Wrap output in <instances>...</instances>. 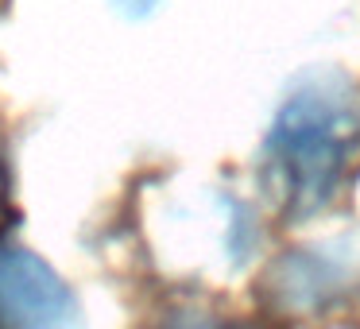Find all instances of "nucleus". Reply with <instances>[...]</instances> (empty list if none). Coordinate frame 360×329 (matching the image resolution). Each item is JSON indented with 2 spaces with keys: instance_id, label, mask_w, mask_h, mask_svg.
<instances>
[{
  "instance_id": "6",
  "label": "nucleus",
  "mask_w": 360,
  "mask_h": 329,
  "mask_svg": "<svg viewBox=\"0 0 360 329\" xmlns=\"http://www.w3.org/2000/svg\"><path fill=\"white\" fill-rule=\"evenodd\" d=\"M4 202H8V171H4V159H0V213H4Z\"/></svg>"
},
{
  "instance_id": "7",
  "label": "nucleus",
  "mask_w": 360,
  "mask_h": 329,
  "mask_svg": "<svg viewBox=\"0 0 360 329\" xmlns=\"http://www.w3.org/2000/svg\"><path fill=\"white\" fill-rule=\"evenodd\" d=\"M4 4H8V0H0V12H4Z\"/></svg>"
},
{
  "instance_id": "1",
  "label": "nucleus",
  "mask_w": 360,
  "mask_h": 329,
  "mask_svg": "<svg viewBox=\"0 0 360 329\" xmlns=\"http://www.w3.org/2000/svg\"><path fill=\"white\" fill-rule=\"evenodd\" d=\"M360 159V86L321 70L295 82L267 128L259 174L275 209L306 221L341 194Z\"/></svg>"
},
{
  "instance_id": "4",
  "label": "nucleus",
  "mask_w": 360,
  "mask_h": 329,
  "mask_svg": "<svg viewBox=\"0 0 360 329\" xmlns=\"http://www.w3.org/2000/svg\"><path fill=\"white\" fill-rule=\"evenodd\" d=\"M151 329H248V325L229 321V318L210 314V310H174V314H167V318L159 321V325H151Z\"/></svg>"
},
{
  "instance_id": "2",
  "label": "nucleus",
  "mask_w": 360,
  "mask_h": 329,
  "mask_svg": "<svg viewBox=\"0 0 360 329\" xmlns=\"http://www.w3.org/2000/svg\"><path fill=\"white\" fill-rule=\"evenodd\" d=\"M264 306L279 318H326L360 298V233L290 248L259 283Z\"/></svg>"
},
{
  "instance_id": "3",
  "label": "nucleus",
  "mask_w": 360,
  "mask_h": 329,
  "mask_svg": "<svg viewBox=\"0 0 360 329\" xmlns=\"http://www.w3.org/2000/svg\"><path fill=\"white\" fill-rule=\"evenodd\" d=\"M74 295L39 256L0 240V329H70Z\"/></svg>"
},
{
  "instance_id": "5",
  "label": "nucleus",
  "mask_w": 360,
  "mask_h": 329,
  "mask_svg": "<svg viewBox=\"0 0 360 329\" xmlns=\"http://www.w3.org/2000/svg\"><path fill=\"white\" fill-rule=\"evenodd\" d=\"M159 0H112V8L117 12H124L128 20H140V16H148L151 8H155Z\"/></svg>"
}]
</instances>
